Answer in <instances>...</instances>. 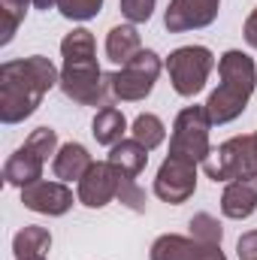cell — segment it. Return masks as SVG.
Here are the masks:
<instances>
[{"mask_svg": "<svg viewBox=\"0 0 257 260\" xmlns=\"http://www.w3.org/2000/svg\"><path fill=\"white\" fill-rule=\"evenodd\" d=\"M61 82L58 70L49 58L34 55L21 61H6L0 67V118L3 124H18L37 112L40 100L52 85Z\"/></svg>", "mask_w": 257, "mask_h": 260, "instance_id": "obj_1", "label": "cell"}, {"mask_svg": "<svg viewBox=\"0 0 257 260\" xmlns=\"http://www.w3.org/2000/svg\"><path fill=\"white\" fill-rule=\"evenodd\" d=\"M64 70H61V91L79 106H106L109 82H100L103 73L94 58V37L85 27H76L61 43Z\"/></svg>", "mask_w": 257, "mask_h": 260, "instance_id": "obj_2", "label": "cell"}, {"mask_svg": "<svg viewBox=\"0 0 257 260\" xmlns=\"http://www.w3.org/2000/svg\"><path fill=\"white\" fill-rule=\"evenodd\" d=\"M218 76H221V85L209 97L206 112H209L212 124H227V121H233L236 115L245 112L248 97L254 94L257 70L248 55H242V52L233 49V52H227L218 61Z\"/></svg>", "mask_w": 257, "mask_h": 260, "instance_id": "obj_3", "label": "cell"}, {"mask_svg": "<svg viewBox=\"0 0 257 260\" xmlns=\"http://www.w3.org/2000/svg\"><path fill=\"white\" fill-rule=\"evenodd\" d=\"M209 127H212V118H209L206 106L182 109L176 124H173V136H170V157L203 164L212 154V148H209Z\"/></svg>", "mask_w": 257, "mask_h": 260, "instance_id": "obj_4", "label": "cell"}, {"mask_svg": "<svg viewBox=\"0 0 257 260\" xmlns=\"http://www.w3.org/2000/svg\"><path fill=\"white\" fill-rule=\"evenodd\" d=\"M215 67V58L206 46H185V49H176L167 61L170 70V82L176 88V94L182 97H194L197 91H203L209 73Z\"/></svg>", "mask_w": 257, "mask_h": 260, "instance_id": "obj_5", "label": "cell"}, {"mask_svg": "<svg viewBox=\"0 0 257 260\" xmlns=\"http://www.w3.org/2000/svg\"><path fill=\"white\" fill-rule=\"evenodd\" d=\"M157 73H160V58L154 52H139L118 73L106 76V82L115 100H145L157 82Z\"/></svg>", "mask_w": 257, "mask_h": 260, "instance_id": "obj_6", "label": "cell"}, {"mask_svg": "<svg viewBox=\"0 0 257 260\" xmlns=\"http://www.w3.org/2000/svg\"><path fill=\"white\" fill-rule=\"evenodd\" d=\"M203 170L212 182H236V179H257L251 173V157H248V136H233L227 139L218 151H212L203 160Z\"/></svg>", "mask_w": 257, "mask_h": 260, "instance_id": "obj_7", "label": "cell"}, {"mask_svg": "<svg viewBox=\"0 0 257 260\" xmlns=\"http://www.w3.org/2000/svg\"><path fill=\"white\" fill-rule=\"evenodd\" d=\"M197 188V164L191 160H182V157H167L164 167L157 170V179H154V194L160 197L164 203H185Z\"/></svg>", "mask_w": 257, "mask_h": 260, "instance_id": "obj_8", "label": "cell"}, {"mask_svg": "<svg viewBox=\"0 0 257 260\" xmlns=\"http://www.w3.org/2000/svg\"><path fill=\"white\" fill-rule=\"evenodd\" d=\"M121 173L106 160V164H94L85 179L79 182V203H85L88 209H103L106 203L118 200V188H121Z\"/></svg>", "mask_w": 257, "mask_h": 260, "instance_id": "obj_9", "label": "cell"}, {"mask_svg": "<svg viewBox=\"0 0 257 260\" xmlns=\"http://www.w3.org/2000/svg\"><path fill=\"white\" fill-rule=\"evenodd\" d=\"M21 203L40 215H64L67 209L73 206V191L67 188L64 182H34L27 188H21Z\"/></svg>", "mask_w": 257, "mask_h": 260, "instance_id": "obj_10", "label": "cell"}, {"mask_svg": "<svg viewBox=\"0 0 257 260\" xmlns=\"http://www.w3.org/2000/svg\"><path fill=\"white\" fill-rule=\"evenodd\" d=\"M221 0H173L167 9V30L182 34L194 27H206L215 21Z\"/></svg>", "mask_w": 257, "mask_h": 260, "instance_id": "obj_11", "label": "cell"}, {"mask_svg": "<svg viewBox=\"0 0 257 260\" xmlns=\"http://www.w3.org/2000/svg\"><path fill=\"white\" fill-rule=\"evenodd\" d=\"M43 157L30 148V145H21L3 167V182L6 185H15V188H27L34 182L43 179Z\"/></svg>", "mask_w": 257, "mask_h": 260, "instance_id": "obj_12", "label": "cell"}, {"mask_svg": "<svg viewBox=\"0 0 257 260\" xmlns=\"http://www.w3.org/2000/svg\"><path fill=\"white\" fill-rule=\"evenodd\" d=\"M221 212L233 221L251 218L257 212V179H236L221 197Z\"/></svg>", "mask_w": 257, "mask_h": 260, "instance_id": "obj_13", "label": "cell"}, {"mask_svg": "<svg viewBox=\"0 0 257 260\" xmlns=\"http://www.w3.org/2000/svg\"><path fill=\"white\" fill-rule=\"evenodd\" d=\"M91 167H94V160H91L88 148L79 145V142H67V145L58 148L52 170H55V176H58L61 182H82Z\"/></svg>", "mask_w": 257, "mask_h": 260, "instance_id": "obj_14", "label": "cell"}, {"mask_svg": "<svg viewBox=\"0 0 257 260\" xmlns=\"http://www.w3.org/2000/svg\"><path fill=\"white\" fill-rule=\"evenodd\" d=\"M109 164H112L124 179H136V176L145 170V164H148V148L139 145L136 139H121L118 145H112Z\"/></svg>", "mask_w": 257, "mask_h": 260, "instance_id": "obj_15", "label": "cell"}, {"mask_svg": "<svg viewBox=\"0 0 257 260\" xmlns=\"http://www.w3.org/2000/svg\"><path fill=\"white\" fill-rule=\"evenodd\" d=\"M139 52H142V43H139L136 27L118 24V27L109 30V37H106V55H109V61H115V64L124 67V64H130Z\"/></svg>", "mask_w": 257, "mask_h": 260, "instance_id": "obj_16", "label": "cell"}, {"mask_svg": "<svg viewBox=\"0 0 257 260\" xmlns=\"http://www.w3.org/2000/svg\"><path fill=\"white\" fill-rule=\"evenodd\" d=\"M124 130H127V121H124L121 109H115V106H103L94 115V124H91V133L100 145H118Z\"/></svg>", "mask_w": 257, "mask_h": 260, "instance_id": "obj_17", "label": "cell"}, {"mask_svg": "<svg viewBox=\"0 0 257 260\" xmlns=\"http://www.w3.org/2000/svg\"><path fill=\"white\" fill-rule=\"evenodd\" d=\"M203 251V242L185 236H160L151 245V260H197Z\"/></svg>", "mask_w": 257, "mask_h": 260, "instance_id": "obj_18", "label": "cell"}, {"mask_svg": "<svg viewBox=\"0 0 257 260\" xmlns=\"http://www.w3.org/2000/svg\"><path fill=\"white\" fill-rule=\"evenodd\" d=\"M52 248V236L46 227H24L15 233L12 239V251L15 260H30V257H46V251Z\"/></svg>", "mask_w": 257, "mask_h": 260, "instance_id": "obj_19", "label": "cell"}, {"mask_svg": "<svg viewBox=\"0 0 257 260\" xmlns=\"http://www.w3.org/2000/svg\"><path fill=\"white\" fill-rule=\"evenodd\" d=\"M164 136H167V130H164V121L157 115H151V112L136 115V121H133V139L139 145H145L151 151V148H157L164 142Z\"/></svg>", "mask_w": 257, "mask_h": 260, "instance_id": "obj_20", "label": "cell"}, {"mask_svg": "<svg viewBox=\"0 0 257 260\" xmlns=\"http://www.w3.org/2000/svg\"><path fill=\"white\" fill-rule=\"evenodd\" d=\"M30 3L34 0H3L0 3V43H9L15 37V27L21 24Z\"/></svg>", "mask_w": 257, "mask_h": 260, "instance_id": "obj_21", "label": "cell"}, {"mask_svg": "<svg viewBox=\"0 0 257 260\" xmlns=\"http://www.w3.org/2000/svg\"><path fill=\"white\" fill-rule=\"evenodd\" d=\"M191 236L197 239V242H203V245H221L224 230H221V224H218L212 215L200 212V215L191 218Z\"/></svg>", "mask_w": 257, "mask_h": 260, "instance_id": "obj_22", "label": "cell"}, {"mask_svg": "<svg viewBox=\"0 0 257 260\" xmlns=\"http://www.w3.org/2000/svg\"><path fill=\"white\" fill-rule=\"evenodd\" d=\"M103 0H58V9L64 18H73V21H88L100 12Z\"/></svg>", "mask_w": 257, "mask_h": 260, "instance_id": "obj_23", "label": "cell"}, {"mask_svg": "<svg viewBox=\"0 0 257 260\" xmlns=\"http://www.w3.org/2000/svg\"><path fill=\"white\" fill-rule=\"evenodd\" d=\"M24 145H30L43 160H49V154H55V148H58V133H55L52 127H37L30 136H27Z\"/></svg>", "mask_w": 257, "mask_h": 260, "instance_id": "obj_24", "label": "cell"}, {"mask_svg": "<svg viewBox=\"0 0 257 260\" xmlns=\"http://www.w3.org/2000/svg\"><path fill=\"white\" fill-rule=\"evenodd\" d=\"M151 12H154V0H121V15L133 24L148 21Z\"/></svg>", "mask_w": 257, "mask_h": 260, "instance_id": "obj_25", "label": "cell"}, {"mask_svg": "<svg viewBox=\"0 0 257 260\" xmlns=\"http://www.w3.org/2000/svg\"><path fill=\"white\" fill-rule=\"evenodd\" d=\"M118 200H121L127 209H133V212H145V194L136 188V182H133V179H121Z\"/></svg>", "mask_w": 257, "mask_h": 260, "instance_id": "obj_26", "label": "cell"}, {"mask_svg": "<svg viewBox=\"0 0 257 260\" xmlns=\"http://www.w3.org/2000/svg\"><path fill=\"white\" fill-rule=\"evenodd\" d=\"M236 251H239V260H257V230L245 233V236L239 239Z\"/></svg>", "mask_w": 257, "mask_h": 260, "instance_id": "obj_27", "label": "cell"}, {"mask_svg": "<svg viewBox=\"0 0 257 260\" xmlns=\"http://www.w3.org/2000/svg\"><path fill=\"white\" fill-rule=\"evenodd\" d=\"M245 40H248L251 49H257V9L248 15V21H245Z\"/></svg>", "mask_w": 257, "mask_h": 260, "instance_id": "obj_28", "label": "cell"}, {"mask_svg": "<svg viewBox=\"0 0 257 260\" xmlns=\"http://www.w3.org/2000/svg\"><path fill=\"white\" fill-rule=\"evenodd\" d=\"M197 260H227L221 254V248L218 245H203V251H200V257Z\"/></svg>", "mask_w": 257, "mask_h": 260, "instance_id": "obj_29", "label": "cell"}, {"mask_svg": "<svg viewBox=\"0 0 257 260\" xmlns=\"http://www.w3.org/2000/svg\"><path fill=\"white\" fill-rule=\"evenodd\" d=\"M248 157H251V173L257 176V133H248Z\"/></svg>", "mask_w": 257, "mask_h": 260, "instance_id": "obj_30", "label": "cell"}, {"mask_svg": "<svg viewBox=\"0 0 257 260\" xmlns=\"http://www.w3.org/2000/svg\"><path fill=\"white\" fill-rule=\"evenodd\" d=\"M34 6L37 9H52V6H58V0H34Z\"/></svg>", "mask_w": 257, "mask_h": 260, "instance_id": "obj_31", "label": "cell"}, {"mask_svg": "<svg viewBox=\"0 0 257 260\" xmlns=\"http://www.w3.org/2000/svg\"><path fill=\"white\" fill-rule=\"evenodd\" d=\"M30 260H46V257H30Z\"/></svg>", "mask_w": 257, "mask_h": 260, "instance_id": "obj_32", "label": "cell"}]
</instances>
